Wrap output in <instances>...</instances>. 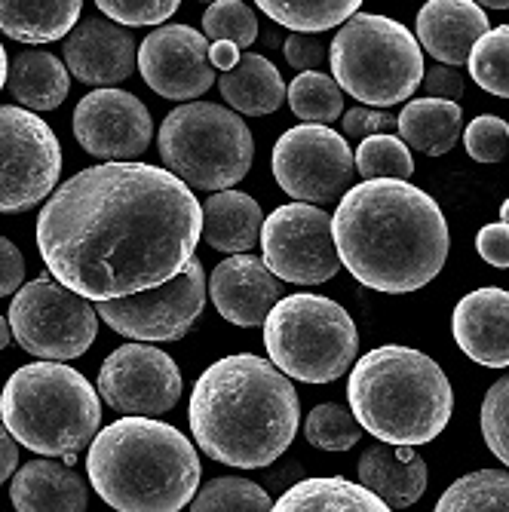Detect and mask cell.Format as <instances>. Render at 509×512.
Listing matches in <instances>:
<instances>
[{"label":"cell","instance_id":"6da1fadb","mask_svg":"<svg viewBox=\"0 0 509 512\" xmlns=\"http://www.w3.org/2000/svg\"><path fill=\"white\" fill-rule=\"evenodd\" d=\"M200 237L191 184L151 163L89 166L62 181L37 218L46 270L96 304L169 283Z\"/></svg>","mask_w":509,"mask_h":512},{"label":"cell","instance_id":"7a4b0ae2","mask_svg":"<svg viewBox=\"0 0 509 512\" xmlns=\"http://www.w3.org/2000/svg\"><path fill=\"white\" fill-rule=\"evenodd\" d=\"M341 267L384 295L418 292L448 261V221L439 203L405 178H362L332 218Z\"/></svg>","mask_w":509,"mask_h":512},{"label":"cell","instance_id":"3957f363","mask_svg":"<svg viewBox=\"0 0 509 512\" xmlns=\"http://www.w3.org/2000/svg\"><path fill=\"white\" fill-rule=\"evenodd\" d=\"M298 421L301 408L289 375L255 353L212 362L191 393L194 442L227 467H270L292 445Z\"/></svg>","mask_w":509,"mask_h":512},{"label":"cell","instance_id":"277c9868","mask_svg":"<svg viewBox=\"0 0 509 512\" xmlns=\"http://www.w3.org/2000/svg\"><path fill=\"white\" fill-rule=\"evenodd\" d=\"M86 473L96 494L117 512H178L197 494L200 457L175 427L129 414L96 433Z\"/></svg>","mask_w":509,"mask_h":512},{"label":"cell","instance_id":"5b68a950","mask_svg":"<svg viewBox=\"0 0 509 512\" xmlns=\"http://www.w3.org/2000/svg\"><path fill=\"white\" fill-rule=\"evenodd\" d=\"M347 399L359 427L393 445L433 442L454 411V390L439 362L399 344L356 359Z\"/></svg>","mask_w":509,"mask_h":512},{"label":"cell","instance_id":"8992f818","mask_svg":"<svg viewBox=\"0 0 509 512\" xmlns=\"http://www.w3.org/2000/svg\"><path fill=\"white\" fill-rule=\"evenodd\" d=\"M0 417L19 445L74 463L102 424L99 393L77 368L31 362L13 371L0 393Z\"/></svg>","mask_w":509,"mask_h":512},{"label":"cell","instance_id":"52a82bcc","mask_svg":"<svg viewBox=\"0 0 509 512\" xmlns=\"http://www.w3.org/2000/svg\"><path fill=\"white\" fill-rule=\"evenodd\" d=\"M332 74L353 99L390 108L424 80V50L402 22L378 13H353L332 40Z\"/></svg>","mask_w":509,"mask_h":512},{"label":"cell","instance_id":"ba28073f","mask_svg":"<svg viewBox=\"0 0 509 512\" xmlns=\"http://www.w3.org/2000/svg\"><path fill=\"white\" fill-rule=\"evenodd\" d=\"M264 347L283 375L304 384H332L353 365L359 332L338 301L289 295L276 301L264 319Z\"/></svg>","mask_w":509,"mask_h":512},{"label":"cell","instance_id":"9c48e42d","mask_svg":"<svg viewBox=\"0 0 509 512\" xmlns=\"http://www.w3.org/2000/svg\"><path fill=\"white\" fill-rule=\"evenodd\" d=\"M157 145L166 169L203 191L234 188L255 160V138L243 117L212 102H191L166 114Z\"/></svg>","mask_w":509,"mask_h":512},{"label":"cell","instance_id":"30bf717a","mask_svg":"<svg viewBox=\"0 0 509 512\" xmlns=\"http://www.w3.org/2000/svg\"><path fill=\"white\" fill-rule=\"evenodd\" d=\"M10 329L37 359H77L99 335V310L56 276H37L13 298Z\"/></svg>","mask_w":509,"mask_h":512},{"label":"cell","instance_id":"8fae6325","mask_svg":"<svg viewBox=\"0 0 509 512\" xmlns=\"http://www.w3.org/2000/svg\"><path fill=\"white\" fill-rule=\"evenodd\" d=\"M62 175V145L31 108L0 105V212L16 215L43 203Z\"/></svg>","mask_w":509,"mask_h":512},{"label":"cell","instance_id":"7c38bea8","mask_svg":"<svg viewBox=\"0 0 509 512\" xmlns=\"http://www.w3.org/2000/svg\"><path fill=\"white\" fill-rule=\"evenodd\" d=\"M273 178L301 203H332L353 184V151L329 123H301L273 145Z\"/></svg>","mask_w":509,"mask_h":512},{"label":"cell","instance_id":"4fadbf2b","mask_svg":"<svg viewBox=\"0 0 509 512\" xmlns=\"http://www.w3.org/2000/svg\"><path fill=\"white\" fill-rule=\"evenodd\" d=\"M206 307V270L197 258L163 286H151L123 298L99 301V316L108 329L129 341H178Z\"/></svg>","mask_w":509,"mask_h":512},{"label":"cell","instance_id":"5bb4252c","mask_svg":"<svg viewBox=\"0 0 509 512\" xmlns=\"http://www.w3.org/2000/svg\"><path fill=\"white\" fill-rule=\"evenodd\" d=\"M267 267L295 286L326 283L341 270V255L332 234V218L316 203H289L273 209L261 224Z\"/></svg>","mask_w":509,"mask_h":512},{"label":"cell","instance_id":"9a60e30c","mask_svg":"<svg viewBox=\"0 0 509 512\" xmlns=\"http://www.w3.org/2000/svg\"><path fill=\"white\" fill-rule=\"evenodd\" d=\"M99 396L120 414L160 417L181 399V368L148 344H123L99 368Z\"/></svg>","mask_w":509,"mask_h":512},{"label":"cell","instance_id":"2e32d148","mask_svg":"<svg viewBox=\"0 0 509 512\" xmlns=\"http://www.w3.org/2000/svg\"><path fill=\"white\" fill-rule=\"evenodd\" d=\"M74 138L102 160H135L151 148L154 120L142 99L126 89H92L74 108Z\"/></svg>","mask_w":509,"mask_h":512},{"label":"cell","instance_id":"e0dca14e","mask_svg":"<svg viewBox=\"0 0 509 512\" xmlns=\"http://www.w3.org/2000/svg\"><path fill=\"white\" fill-rule=\"evenodd\" d=\"M138 71L163 99L191 102L215 83L209 43L191 25H163L138 46Z\"/></svg>","mask_w":509,"mask_h":512},{"label":"cell","instance_id":"ac0fdd59","mask_svg":"<svg viewBox=\"0 0 509 512\" xmlns=\"http://www.w3.org/2000/svg\"><path fill=\"white\" fill-rule=\"evenodd\" d=\"M68 71L89 86L123 83L138 68L135 40L120 22L105 16H89L77 22L62 46Z\"/></svg>","mask_w":509,"mask_h":512},{"label":"cell","instance_id":"d6986e66","mask_svg":"<svg viewBox=\"0 0 509 512\" xmlns=\"http://www.w3.org/2000/svg\"><path fill=\"white\" fill-rule=\"evenodd\" d=\"M209 298L230 325L255 329V325H264L267 313L280 301V276L267 267L264 258L234 252L212 270Z\"/></svg>","mask_w":509,"mask_h":512},{"label":"cell","instance_id":"ffe728a7","mask_svg":"<svg viewBox=\"0 0 509 512\" xmlns=\"http://www.w3.org/2000/svg\"><path fill=\"white\" fill-rule=\"evenodd\" d=\"M457 347L485 368H509V292L488 286L464 295L454 307Z\"/></svg>","mask_w":509,"mask_h":512},{"label":"cell","instance_id":"44dd1931","mask_svg":"<svg viewBox=\"0 0 509 512\" xmlns=\"http://www.w3.org/2000/svg\"><path fill=\"white\" fill-rule=\"evenodd\" d=\"M488 16L476 0H427L418 13V43L442 65H467Z\"/></svg>","mask_w":509,"mask_h":512},{"label":"cell","instance_id":"7402d4cb","mask_svg":"<svg viewBox=\"0 0 509 512\" xmlns=\"http://www.w3.org/2000/svg\"><path fill=\"white\" fill-rule=\"evenodd\" d=\"M359 482L375 491L390 509H405L421 500L430 482L427 460L414 451V445L381 442L368 448L359 460Z\"/></svg>","mask_w":509,"mask_h":512},{"label":"cell","instance_id":"603a6c76","mask_svg":"<svg viewBox=\"0 0 509 512\" xmlns=\"http://www.w3.org/2000/svg\"><path fill=\"white\" fill-rule=\"evenodd\" d=\"M10 500L19 512H83L89 494L71 463L31 460L16 473Z\"/></svg>","mask_w":509,"mask_h":512},{"label":"cell","instance_id":"cb8c5ba5","mask_svg":"<svg viewBox=\"0 0 509 512\" xmlns=\"http://www.w3.org/2000/svg\"><path fill=\"white\" fill-rule=\"evenodd\" d=\"M264 212L243 191H215L203 206V234L218 252H249L261 240Z\"/></svg>","mask_w":509,"mask_h":512},{"label":"cell","instance_id":"d4e9b609","mask_svg":"<svg viewBox=\"0 0 509 512\" xmlns=\"http://www.w3.org/2000/svg\"><path fill=\"white\" fill-rule=\"evenodd\" d=\"M218 89L230 108L249 117H264V114L280 111L289 92L286 80L280 77V68L255 53L240 56L234 68L224 71L218 80Z\"/></svg>","mask_w":509,"mask_h":512},{"label":"cell","instance_id":"484cf974","mask_svg":"<svg viewBox=\"0 0 509 512\" xmlns=\"http://www.w3.org/2000/svg\"><path fill=\"white\" fill-rule=\"evenodd\" d=\"M83 0H0V31L19 43H53L77 25Z\"/></svg>","mask_w":509,"mask_h":512},{"label":"cell","instance_id":"4316f807","mask_svg":"<svg viewBox=\"0 0 509 512\" xmlns=\"http://www.w3.org/2000/svg\"><path fill=\"white\" fill-rule=\"evenodd\" d=\"M396 129L402 132V142L408 148L430 157H442L457 145L460 129H464V111L451 99L424 96L402 108Z\"/></svg>","mask_w":509,"mask_h":512},{"label":"cell","instance_id":"83f0119b","mask_svg":"<svg viewBox=\"0 0 509 512\" xmlns=\"http://www.w3.org/2000/svg\"><path fill=\"white\" fill-rule=\"evenodd\" d=\"M10 92L22 108L31 111H56L71 92L68 65H62L53 53L25 50L10 65Z\"/></svg>","mask_w":509,"mask_h":512},{"label":"cell","instance_id":"f1b7e54d","mask_svg":"<svg viewBox=\"0 0 509 512\" xmlns=\"http://www.w3.org/2000/svg\"><path fill=\"white\" fill-rule=\"evenodd\" d=\"M276 512H387L390 506L365 485L332 479H304L273 503Z\"/></svg>","mask_w":509,"mask_h":512},{"label":"cell","instance_id":"f546056e","mask_svg":"<svg viewBox=\"0 0 509 512\" xmlns=\"http://www.w3.org/2000/svg\"><path fill=\"white\" fill-rule=\"evenodd\" d=\"M255 7L292 31L319 34L344 25L362 7V0H255Z\"/></svg>","mask_w":509,"mask_h":512},{"label":"cell","instance_id":"4dcf8cb0","mask_svg":"<svg viewBox=\"0 0 509 512\" xmlns=\"http://www.w3.org/2000/svg\"><path fill=\"white\" fill-rule=\"evenodd\" d=\"M439 512H509V473L476 470L457 479L436 503Z\"/></svg>","mask_w":509,"mask_h":512},{"label":"cell","instance_id":"1f68e13d","mask_svg":"<svg viewBox=\"0 0 509 512\" xmlns=\"http://www.w3.org/2000/svg\"><path fill=\"white\" fill-rule=\"evenodd\" d=\"M335 77L322 71H301L289 86V105L292 114L304 123H335L344 117V96Z\"/></svg>","mask_w":509,"mask_h":512},{"label":"cell","instance_id":"d6a6232c","mask_svg":"<svg viewBox=\"0 0 509 512\" xmlns=\"http://www.w3.org/2000/svg\"><path fill=\"white\" fill-rule=\"evenodd\" d=\"M470 77L491 96L509 99V25L488 28L470 50Z\"/></svg>","mask_w":509,"mask_h":512},{"label":"cell","instance_id":"836d02e7","mask_svg":"<svg viewBox=\"0 0 509 512\" xmlns=\"http://www.w3.org/2000/svg\"><path fill=\"white\" fill-rule=\"evenodd\" d=\"M356 172L362 178H411L414 160L402 138L390 132L365 135L356 148Z\"/></svg>","mask_w":509,"mask_h":512},{"label":"cell","instance_id":"e575fe53","mask_svg":"<svg viewBox=\"0 0 509 512\" xmlns=\"http://www.w3.org/2000/svg\"><path fill=\"white\" fill-rule=\"evenodd\" d=\"M191 509L197 512H264L273 509V500L264 488H258L249 479H212L206 488H200L191 500Z\"/></svg>","mask_w":509,"mask_h":512},{"label":"cell","instance_id":"d590c367","mask_svg":"<svg viewBox=\"0 0 509 512\" xmlns=\"http://www.w3.org/2000/svg\"><path fill=\"white\" fill-rule=\"evenodd\" d=\"M304 436L319 451H350L362 439V427L353 417V411L335 402H326V405H316L307 414Z\"/></svg>","mask_w":509,"mask_h":512},{"label":"cell","instance_id":"8d00e7d4","mask_svg":"<svg viewBox=\"0 0 509 512\" xmlns=\"http://www.w3.org/2000/svg\"><path fill=\"white\" fill-rule=\"evenodd\" d=\"M203 31L209 40H234L243 50L258 37V19L243 0H212L203 16Z\"/></svg>","mask_w":509,"mask_h":512},{"label":"cell","instance_id":"74e56055","mask_svg":"<svg viewBox=\"0 0 509 512\" xmlns=\"http://www.w3.org/2000/svg\"><path fill=\"white\" fill-rule=\"evenodd\" d=\"M482 436L500 463L509 467V375L491 384L482 402Z\"/></svg>","mask_w":509,"mask_h":512},{"label":"cell","instance_id":"f35d334b","mask_svg":"<svg viewBox=\"0 0 509 512\" xmlns=\"http://www.w3.org/2000/svg\"><path fill=\"white\" fill-rule=\"evenodd\" d=\"M464 145L476 163H500L509 154V123L494 114H482L467 126Z\"/></svg>","mask_w":509,"mask_h":512},{"label":"cell","instance_id":"ab89813d","mask_svg":"<svg viewBox=\"0 0 509 512\" xmlns=\"http://www.w3.org/2000/svg\"><path fill=\"white\" fill-rule=\"evenodd\" d=\"M96 7L102 10V16L120 25L145 28V25H160L169 16H175L181 0H96Z\"/></svg>","mask_w":509,"mask_h":512},{"label":"cell","instance_id":"60d3db41","mask_svg":"<svg viewBox=\"0 0 509 512\" xmlns=\"http://www.w3.org/2000/svg\"><path fill=\"white\" fill-rule=\"evenodd\" d=\"M283 53L295 71H316L322 62H326V46H322V40L316 34H307V31L289 34L283 43Z\"/></svg>","mask_w":509,"mask_h":512},{"label":"cell","instance_id":"b9f144b4","mask_svg":"<svg viewBox=\"0 0 509 512\" xmlns=\"http://www.w3.org/2000/svg\"><path fill=\"white\" fill-rule=\"evenodd\" d=\"M399 126V117L381 111V108H350L344 111V135L347 138H365L375 132H390Z\"/></svg>","mask_w":509,"mask_h":512},{"label":"cell","instance_id":"7bdbcfd3","mask_svg":"<svg viewBox=\"0 0 509 512\" xmlns=\"http://www.w3.org/2000/svg\"><path fill=\"white\" fill-rule=\"evenodd\" d=\"M476 249L479 255L491 264L506 270L509 267V224L497 221V224H485L476 237Z\"/></svg>","mask_w":509,"mask_h":512},{"label":"cell","instance_id":"ee69618b","mask_svg":"<svg viewBox=\"0 0 509 512\" xmlns=\"http://www.w3.org/2000/svg\"><path fill=\"white\" fill-rule=\"evenodd\" d=\"M424 92L433 99H451L457 102L460 96H464V77H460V71L454 65H433L427 71V77L421 80Z\"/></svg>","mask_w":509,"mask_h":512},{"label":"cell","instance_id":"f6af8a7d","mask_svg":"<svg viewBox=\"0 0 509 512\" xmlns=\"http://www.w3.org/2000/svg\"><path fill=\"white\" fill-rule=\"evenodd\" d=\"M22 279H25V258L19 246L10 243L7 237H0V298L22 289Z\"/></svg>","mask_w":509,"mask_h":512},{"label":"cell","instance_id":"bcb514c9","mask_svg":"<svg viewBox=\"0 0 509 512\" xmlns=\"http://www.w3.org/2000/svg\"><path fill=\"white\" fill-rule=\"evenodd\" d=\"M19 467V445H16V436L0 424V485H4L13 470Z\"/></svg>","mask_w":509,"mask_h":512},{"label":"cell","instance_id":"7dc6e473","mask_svg":"<svg viewBox=\"0 0 509 512\" xmlns=\"http://www.w3.org/2000/svg\"><path fill=\"white\" fill-rule=\"evenodd\" d=\"M209 62H212V68L230 71L240 62V46L234 40H212L209 43Z\"/></svg>","mask_w":509,"mask_h":512},{"label":"cell","instance_id":"c3c4849f","mask_svg":"<svg viewBox=\"0 0 509 512\" xmlns=\"http://www.w3.org/2000/svg\"><path fill=\"white\" fill-rule=\"evenodd\" d=\"M10 338H13V329H10V319H7V316H0V350H7Z\"/></svg>","mask_w":509,"mask_h":512},{"label":"cell","instance_id":"681fc988","mask_svg":"<svg viewBox=\"0 0 509 512\" xmlns=\"http://www.w3.org/2000/svg\"><path fill=\"white\" fill-rule=\"evenodd\" d=\"M7 77H10V62H7V50H4V43H0V89L7 86Z\"/></svg>","mask_w":509,"mask_h":512},{"label":"cell","instance_id":"f907efd6","mask_svg":"<svg viewBox=\"0 0 509 512\" xmlns=\"http://www.w3.org/2000/svg\"><path fill=\"white\" fill-rule=\"evenodd\" d=\"M476 4L488 10H509V0H476Z\"/></svg>","mask_w":509,"mask_h":512},{"label":"cell","instance_id":"816d5d0a","mask_svg":"<svg viewBox=\"0 0 509 512\" xmlns=\"http://www.w3.org/2000/svg\"><path fill=\"white\" fill-rule=\"evenodd\" d=\"M500 221H506V224H509V200L500 206Z\"/></svg>","mask_w":509,"mask_h":512},{"label":"cell","instance_id":"f5cc1de1","mask_svg":"<svg viewBox=\"0 0 509 512\" xmlns=\"http://www.w3.org/2000/svg\"><path fill=\"white\" fill-rule=\"evenodd\" d=\"M200 4H212V0H200Z\"/></svg>","mask_w":509,"mask_h":512}]
</instances>
